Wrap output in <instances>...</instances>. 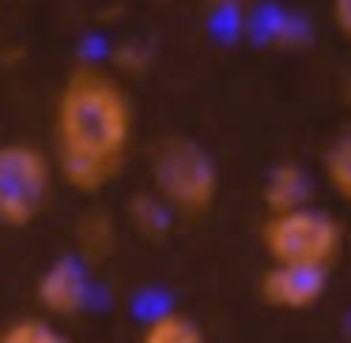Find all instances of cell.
Listing matches in <instances>:
<instances>
[{
	"mask_svg": "<svg viewBox=\"0 0 351 343\" xmlns=\"http://www.w3.org/2000/svg\"><path fill=\"white\" fill-rule=\"evenodd\" d=\"M136 110L114 72L80 64L64 76L53 110V166L69 189L102 192L132 147Z\"/></svg>",
	"mask_w": 351,
	"mask_h": 343,
	"instance_id": "1",
	"label": "cell"
},
{
	"mask_svg": "<svg viewBox=\"0 0 351 343\" xmlns=\"http://www.w3.org/2000/svg\"><path fill=\"white\" fill-rule=\"evenodd\" d=\"M152 192L178 219H200L219 196V166L197 140L167 136L152 151Z\"/></svg>",
	"mask_w": 351,
	"mask_h": 343,
	"instance_id": "2",
	"label": "cell"
},
{
	"mask_svg": "<svg viewBox=\"0 0 351 343\" xmlns=\"http://www.w3.org/2000/svg\"><path fill=\"white\" fill-rule=\"evenodd\" d=\"M261 242L272 264H313L332 268L343 253V227L321 207H291V212H272L261 227Z\"/></svg>",
	"mask_w": 351,
	"mask_h": 343,
	"instance_id": "3",
	"label": "cell"
},
{
	"mask_svg": "<svg viewBox=\"0 0 351 343\" xmlns=\"http://www.w3.org/2000/svg\"><path fill=\"white\" fill-rule=\"evenodd\" d=\"M57 166L27 140L0 144V227H31L49 204Z\"/></svg>",
	"mask_w": 351,
	"mask_h": 343,
	"instance_id": "4",
	"label": "cell"
},
{
	"mask_svg": "<svg viewBox=\"0 0 351 343\" xmlns=\"http://www.w3.org/2000/svg\"><path fill=\"white\" fill-rule=\"evenodd\" d=\"M328 287V268H313V264H272L261 275V298L272 309H313L325 298Z\"/></svg>",
	"mask_w": 351,
	"mask_h": 343,
	"instance_id": "5",
	"label": "cell"
},
{
	"mask_svg": "<svg viewBox=\"0 0 351 343\" xmlns=\"http://www.w3.org/2000/svg\"><path fill=\"white\" fill-rule=\"evenodd\" d=\"M87 294H91L87 272L72 257H57L34 283V298H38V305L49 317H76V313H84Z\"/></svg>",
	"mask_w": 351,
	"mask_h": 343,
	"instance_id": "6",
	"label": "cell"
},
{
	"mask_svg": "<svg viewBox=\"0 0 351 343\" xmlns=\"http://www.w3.org/2000/svg\"><path fill=\"white\" fill-rule=\"evenodd\" d=\"M310 204V174L298 162H280L265 177V207L268 212H291Z\"/></svg>",
	"mask_w": 351,
	"mask_h": 343,
	"instance_id": "7",
	"label": "cell"
},
{
	"mask_svg": "<svg viewBox=\"0 0 351 343\" xmlns=\"http://www.w3.org/2000/svg\"><path fill=\"white\" fill-rule=\"evenodd\" d=\"M76 245L87 260H106L117 245L114 219H110L106 212H87L84 219L76 223Z\"/></svg>",
	"mask_w": 351,
	"mask_h": 343,
	"instance_id": "8",
	"label": "cell"
},
{
	"mask_svg": "<svg viewBox=\"0 0 351 343\" xmlns=\"http://www.w3.org/2000/svg\"><path fill=\"white\" fill-rule=\"evenodd\" d=\"M140 343H208V340L193 317L170 309V313H159V317L147 320L144 332H140Z\"/></svg>",
	"mask_w": 351,
	"mask_h": 343,
	"instance_id": "9",
	"label": "cell"
},
{
	"mask_svg": "<svg viewBox=\"0 0 351 343\" xmlns=\"http://www.w3.org/2000/svg\"><path fill=\"white\" fill-rule=\"evenodd\" d=\"M129 219H132V227H136V234L159 242V238H167L170 223H174V212H170L155 192H140V196L129 200Z\"/></svg>",
	"mask_w": 351,
	"mask_h": 343,
	"instance_id": "10",
	"label": "cell"
},
{
	"mask_svg": "<svg viewBox=\"0 0 351 343\" xmlns=\"http://www.w3.org/2000/svg\"><path fill=\"white\" fill-rule=\"evenodd\" d=\"M321 166H325V177H328V185H332V192L351 204V125L332 136V144L325 147Z\"/></svg>",
	"mask_w": 351,
	"mask_h": 343,
	"instance_id": "11",
	"label": "cell"
},
{
	"mask_svg": "<svg viewBox=\"0 0 351 343\" xmlns=\"http://www.w3.org/2000/svg\"><path fill=\"white\" fill-rule=\"evenodd\" d=\"M0 343H72L49 317H16L0 328Z\"/></svg>",
	"mask_w": 351,
	"mask_h": 343,
	"instance_id": "12",
	"label": "cell"
},
{
	"mask_svg": "<svg viewBox=\"0 0 351 343\" xmlns=\"http://www.w3.org/2000/svg\"><path fill=\"white\" fill-rule=\"evenodd\" d=\"M332 19H336V31L351 42V0H332Z\"/></svg>",
	"mask_w": 351,
	"mask_h": 343,
	"instance_id": "13",
	"label": "cell"
},
{
	"mask_svg": "<svg viewBox=\"0 0 351 343\" xmlns=\"http://www.w3.org/2000/svg\"><path fill=\"white\" fill-rule=\"evenodd\" d=\"M212 8H238V4H245V0H208Z\"/></svg>",
	"mask_w": 351,
	"mask_h": 343,
	"instance_id": "14",
	"label": "cell"
}]
</instances>
